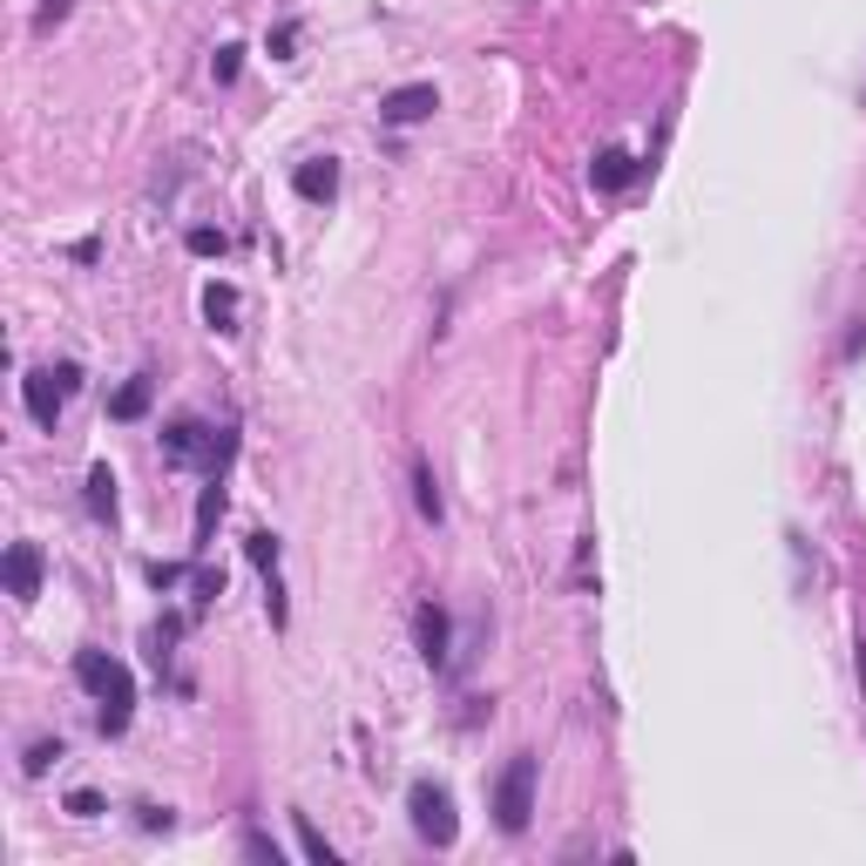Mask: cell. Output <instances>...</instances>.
<instances>
[{
	"label": "cell",
	"instance_id": "16",
	"mask_svg": "<svg viewBox=\"0 0 866 866\" xmlns=\"http://www.w3.org/2000/svg\"><path fill=\"white\" fill-rule=\"evenodd\" d=\"M292 819H298V846H305V859H319V866H332V859H339V846H332V840H326V833H319V825H311L305 812H292Z\"/></svg>",
	"mask_w": 866,
	"mask_h": 866
},
{
	"label": "cell",
	"instance_id": "22",
	"mask_svg": "<svg viewBox=\"0 0 866 866\" xmlns=\"http://www.w3.org/2000/svg\"><path fill=\"white\" fill-rule=\"evenodd\" d=\"M68 812L75 819H102L109 806H102V793H89V785H82V793H68Z\"/></svg>",
	"mask_w": 866,
	"mask_h": 866
},
{
	"label": "cell",
	"instance_id": "2",
	"mask_svg": "<svg viewBox=\"0 0 866 866\" xmlns=\"http://www.w3.org/2000/svg\"><path fill=\"white\" fill-rule=\"evenodd\" d=\"M230 447H238V441H230V433H210L204 420H190V413L163 426V454H170L176 467H210V475H224Z\"/></svg>",
	"mask_w": 866,
	"mask_h": 866
},
{
	"label": "cell",
	"instance_id": "7",
	"mask_svg": "<svg viewBox=\"0 0 866 866\" xmlns=\"http://www.w3.org/2000/svg\"><path fill=\"white\" fill-rule=\"evenodd\" d=\"M0 569H8V596H14V603H34V596H42V548H34V542H14Z\"/></svg>",
	"mask_w": 866,
	"mask_h": 866
},
{
	"label": "cell",
	"instance_id": "1",
	"mask_svg": "<svg viewBox=\"0 0 866 866\" xmlns=\"http://www.w3.org/2000/svg\"><path fill=\"white\" fill-rule=\"evenodd\" d=\"M75 684H82L95 704H102V738H123L129 731V711H136V677L129 663H115L109 650H75Z\"/></svg>",
	"mask_w": 866,
	"mask_h": 866
},
{
	"label": "cell",
	"instance_id": "17",
	"mask_svg": "<svg viewBox=\"0 0 866 866\" xmlns=\"http://www.w3.org/2000/svg\"><path fill=\"white\" fill-rule=\"evenodd\" d=\"M244 556H251L264 576H278V556H285V548H278V535H264V528H258V535H244Z\"/></svg>",
	"mask_w": 866,
	"mask_h": 866
},
{
	"label": "cell",
	"instance_id": "15",
	"mask_svg": "<svg viewBox=\"0 0 866 866\" xmlns=\"http://www.w3.org/2000/svg\"><path fill=\"white\" fill-rule=\"evenodd\" d=\"M149 392H156V386H149V379L136 373V379H129V386H123V392H115V400H109V413H115V420H143V413H149Z\"/></svg>",
	"mask_w": 866,
	"mask_h": 866
},
{
	"label": "cell",
	"instance_id": "4",
	"mask_svg": "<svg viewBox=\"0 0 866 866\" xmlns=\"http://www.w3.org/2000/svg\"><path fill=\"white\" fill-rule=\"evenodd\" d=\"M82 386V366H42V373H27L21 379V400H27V413H34V426H48L55 433V420H61V407H68V392Z\"/></svg>",
	"mask_w": 866,
	"mask_h": 866
},
{
	"label": "cell",
	"instance_id": "3",
	"mask_svg": "<svg viewBox=\"0 0 866 866\" xmlns=\"http://www.w3.org/2000/svg\"><path fill=\"white\" fill-rule=\"evenodd\" d=\"M494 819H501V833H528V819H535V759L528 752H515L508 772L494 778Z\"/></svg>",
	"mask_w": 866,
	"mask_h": 866
},
{
	"label": "cell",
	"instance_id": "14",
	"mask_svg": "<svg viewBox=\"0 0 866 866\" xmlns=\"http://www.w3.org/2000/svg\"><path fill=\"white\" fill-rule=\"evenodd\" d=\"M89 515H95V522H115V475H109L102 460L89 467Z\"/></svg>",
	"mask_w": 866,
	"mask_h": 866
},
{
	"label": "cell",
	"instance_id": "8",
	"mask_svg": "<svg viewBox=\"0 0 866 866\" xmlns=\"http://www.w3.org/2000/svg\"><path fill=\"white\" fill-rule=\"evenodd\" d=\"M413 629H420V657H426V671H447V609L441 603H420V616H413Z\"/></svg>",
	"mask_w": 866,
	"mask_h": 866
},
{
	"label": "cell",
	"instance_id": "25",
	"mask_svg": "<svg viewBox=\"0 0 866 866\" xmlns=\"http://www.w3.org/2000/svg\"><path fill=\"white\" fill-rule=\"evenodd\" d=\"M859 677H866V643H859Z\"/></svg>",
	"mask_w": 866,
	"mask_h": 866
},
{
	"label": "cell",
	"instance_id": "23",
	"mask_svg": "<svg viewBox=\"0 0 866 866\" xmlns=\"http://www.w3.org/2000/svg\"><path fill=\"white\" fill-rule=\"evenodd\" d=\"M149 582H156V589H176V582H183V562H149Z\"/></svg>",
	"mask_w": 866,
	"mask_h": 866
},
{
	"label": "cell",
	"instance_id": "6",
	"mask_svg": "<svg viewBox=\"0 0 866 866\" xmlns=\"http://www.w3.org/2000/svg\"><path fill=\"white\" fill-rule=\"evenodd\" d=\"M433 109H441V89H433V82H407V89H386L379 95V123L407 129V123H426Z\"/></svg>",
	"mask_w": 866,
	"mask_h": 866
},
{
	"label": "cell",
	"instance_id": "19",
	"mask_svg": "<svg viewBox=\"0 0 866 866\" xmlns=\"http://www.w3.org/2000/svg\"><path fill=\"white\" fill-rule=\"evenodd\" d=\"M183 244H190L196 258H224V251H230V238H224V230H210V224H196V230H190Z\"/></svg>",
	"mask_w": 866,
	"mask_h": 866
},
{
	"label": "cell",
	"instance_id": "12",
	"mask_svg": "<svg viewBox=\"0 0 866 866\" xmlns=\"http://www.w3.org/2000/svg\"><path fill=\"white\" fill-rule=\"evenodd\" d=\"M629 176H637V163H629L623 149H603L596 163H589V183H596V190H623Z\"/></svg>",
	"mask_w": 866,
	"mask_h": 866
},
{
	"label": "cell",
	"instance_id": "18",
	"mask_svg": "<svg viewBox=\"0 0 866 866\" xmlns=\"http://www.w3.org/2000/svg\"><path fill=\"white\" fill-rule=\"evenodd\" d=\"M55 759H61V738H34V744H27V759H21V765H27V778H42V772H48Z\"/></svg>",
	"mask_w": 866,
	"mask_h": 866
},
{
	"label": "cell",
	"instance_id": "21",
	"mask_svg": "<svg viewBox=\"0 0 866 866\" xmlns=\"http://www.w3.org/2000/svg\"><path fill=\"white\" fill-rule=\"evenodd\" d=\"M68 8H75V0H42V14H34V34H55V27L68 21Z\"/></svg>",
	"mask_w": 866,
	"mask_h": 866
},
{
	"label": "cell",
	"instance_id": "11",
	"mask_svg": "<svg viewBox=\"0 0 866 866\" xmlns=\"http://www.w3.org/2000/svg\"><path fill=\"white\" fill-rule=\"evenodd\" d=\"M204 319H210V332H238V285L210 278L204 285Z\"/></svg>",
	"mask_w": 866,
	"mask_h": 866
},
{
	"label": "cell",
	"instance_id": "13",
	"mask_svg": "<svg viewBox=\"0 0 866 866\" xmlns=\"http://www.w3.org/2000/svg\"><path fill=\"white\" fill-rule=\"evenodd\" d=\"M413 501H420V522H433V528H441V515H447V508H441V488H433V467L413 454Z\"/></svg>",
	"mask_w": 866,
	"mask_h": 866
},
{
	"label": "cell",
	"instance_id": "20",
	"mask_svg": "<svg viewBox=\"0 0 866 866\" xmlns=\"http://www.w3.org/2000/svg\"><path fill=\"white\" fill-rule=\"evenodd\" d=\"M238 68H244V48H238V42H224V48L210 55V75H217V82H238Z\"/></svg>",
	"mask_w": 866,
	"mask_h": 866
},
{
	"label": "cell",
	"instance_id": "10",
	"mask_svg": "<svg viewBox=\"0 0 866 866\" xmlns=\"http://www.w3.org/2000/svg\"><path fill=\"white\" fill-rule=\"evenodd\" d=\"M217 522H224V488H217V475H210V488H204V501H196V528H190V556H204V548H210V535H217Z\"/></svg>",
	"mask_w": 866,
	"mask_h": 866
},
{
	"label": "cell",
	"instance_id": "5",
	"mask_svg": "<svg viewBox=\"0 0 866 866\" xmlns=\"http://www.w3.org/2000/svg\"><path fill=\"white\" fill-rule=\"evenodd\" d=\"M407 812H413V833H420L426 846H454V840H460V819H454V799H447V785L420 778L413 793H407Z\"/></svg>",
	"mask_w": 866,
	"mask_h": 866
},
{
	"label": "cell",
	"instance_id": "24",
	"mask_svg": "<svg viewBox=\"0 0 866 866\" xmlns=\"http://www.w3.org/2000/svg\"><path fill=\"white\" fill-rule=\"evenodd\" d=\"M244 853H258V859H278V846H271L264 833H244Z\"/></svg>",
	"mask_w": 866,
	"mask_h": 866
},
{
	"label": "cell",
	"instance_id": "9",
	"mask_svg": "<svg viewBox=\"0 0 866 866\" xmlns=\"http://www.w3.org/2000/svg\"><path fill=\"white\" fill-rule=\"evenodd\" d=\"M292 190L305 196V204H332V196H339V163H332V156H311V163L292 170Z\"/></svg>",
	"mask_w": 866,
	"mask_h": 866
}]
</instances>
